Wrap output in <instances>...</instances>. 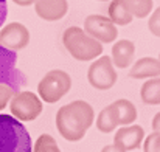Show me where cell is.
Wrapping results in <instances>:
<instances>
[{
	"label": "cell",
	"mask_w": 160,
	"mask_h": 152,
	"mask_svg": "<svg viewBox=\"0 0 160 152\" xmlns=\"http://www.w3.org/2000/svg\"><path fill=\"white\" fill-rule=\"evenodd\" d=\"M93 107L86 101H73L62 105L56 113V127L67 141H79L93 124Z\"/></svg>",
	"instance_id": "1"
},
{
	"label": "cell",
	"mask_w": 160,
	"mask_h": 152,
	"mask_svg": "<svg viewBox=\"0 0 160 152\" xmlns=\"http://www.w3.org/2000/svg\"><path fill=\"white\" fill-rule=\"evenodd\" d=\"M0 152H33L27 127L12 115L0 113Z\"/></svg>",
	"instance_id": "2"
},
{
	"label": "cell",
	"mask_w": 160,
	"mask_h": 152,
	"mask_svg": "<svg viewBox=\"0 0 160 152\" xmlns=\"http://www.w3.org/2000/svg\"><path fill=\"white\" fill-rule=\"evenodd\" d=\"M62 42L67 51L76 59V61H93L101 56L103 44L97 39L90 37L82 28L79 27H70L62 34Z\"/></svg>",
	"instance_id": "3"
},
{
	"label": "cell",
	"mask_w": 160,
	"mask_h": 152,
	"mask_svg": "<svg viewBox=\"0 0 160 152\" xmlns=\"http://www.w3.org/2000/svg\"><path fill=\"white\" fill-rule=\"evenodd\" d=\"M72 89V78L64 70H50L39 82L38 92L41 100L48 104L58 102Z\"/></svg>",
	"instance_id": "4"
},
{
	"label": "cell",
	"mask_w": 160,
	"mask_h": 152,
	"mask_svg": "<svg viewBox=\"0 0 160 152\" xmlns=\"http://www.w3.org/2000/svg\"><path fill=\"white\" fill-rule=\"evenodd\" d=\"M16 65L17 53L0 44V84L11 87L17 93L27 86V76Z\"/></svg>",
	"instance_id": "5"
},
{
	"label": "cell",
	"mask_w": 160,
	"mask_h": 152,
	"mask_svg": "<svg viewBox=\"0 0 160 152\" xmlns=\"http://www.w3.org/2000/svg\"><path fill=\"white\" fill-rule=\"evenodd\" d=\"M9 110L19 121H33L42 112V101L33 92H17L9 100Z\"/></svg>",
	"instance_id": "6"
},
{
	"label": "cell",
	"mask_w": 160,
	"mask_h": 152,
	"mask_svg": "<svg viewBox=\"0 0 160 152\" xmlns=\"http://www.w3.org/2000/svg\"><path fill=\"white\" fill-rule=\"evenodd\" d=\"M89 84L97 90H109L117 82V71L109 56H100L93 59L92 65L87 70Z\"/></svg>",
	"instance_id": "7"
},
{
	"label": "cell",
	"mask_w": 160,
	"mask_h": 152,
	"mask_svg": "<svg viewBox=\"0 0 160 152\" xmlns=\"http://www.w3.org/2000/svg\"><path fill=\"white\" fill-rule=\"evenodd\" d=\"M84 31L90 37L97 39L101 44H110V42L117 41V37H118L117 25L109 17L100 16V14H90L86 17Z\"/></svg>",
	"instance_id": "8"
},
{
	"label": "cell",
	"mask_w": 160,
	"mask_h": 152,
	"mask_svg": "<svg viewBox=\"0 0 160 152\" xmlns=\"http://www.w3.org/2000/svg\"><path fill=\"white\" fill-rule=\"evenodd\" d=\"M0 44L9 50H22L30 44V31L19 22H11L0 30Z\"/></svg>",
	"instance_id": "9"
},
{
	"label": "cell",
	"mask_w": 160,
	"mask_h": 152,
	"mask_svg": "<svg viewBox=\"0 0 160 152\" xmlns=\"http://www.w3.org/2000/svg\"><path fill=\"white\" fill-rule=\"evenodd\" d=\"M145 138V130L142 126L132 124V126H124L120 127L113 137V145L120 146L124 151H132L142 146V141Z\"/></svg>",
	"instance_id": "10"
},
{
	"label": "cell",
	"mask_w": 160,
	"mask_h": 152,
	"mask_svg": "<svg viewBox=\"0 0 160 152\" xmlns=\"http://www.w3.org/2000/svg\"><path fill=\"white\" fill-rule=\"evenodd\" d=\"M36 14L48 22L62 19L68 11L67 0H36L34 2Z\"/></svg>",
	"instance_id": "11"
},
{
	"label": "cell",
	"mask_w": 160,
	"mask_h": 152,
	"mask_svg": "<svg viewBox=\"0 0 160 152\" xmlns=\"http://www.w3.org/2000/svg\"><path fill=\"white\" fill-rule=\"evenodd\" d=\"M135 54V45L129 39H120L112 47V64L118 68H126L132 64Z\"/></svg>",
	"instance_id": "12"
},
{
	"label": "cell",
	"mask_w": 160,
	"mask_h": 152,
	"mask_svg": "<svg viewBox=\"0 0 160 152\" xmlns=\"http://www.w3.org/2000/svg\"><path fill=\"white\" fill-rule=\"evenodd\" d=\"M129 76L134 78V79H145V78L160 76V61L157 57H152V56H146V57L138 59L132 65Z\"/></svg>",
	"instance_id": "13"
},
{
	"label": "cell",
	"mask_w": 160,
	"mask_h": 152,
	"mask_svg": "<svg viewBox=\"0 0 160 152\" xmlns=\"http://www.w3.org/2000/svg\"><path fill=\"white\" fill-rule=\"evenodd\" d=\"M110 109L118 126H129L137 120V109L129 100H117L110 104Z\"/></svg>",
	"instance_id": "14"
},
{
	"label": "cell",
	"mask_w": 160,
	"mask_h": 152,
	"mask_svg": "<svg viewBox=\"0 0 160 152\" xmlns=\"http://www.w3.org/2000/svg\"><path fill=\"white\" fill-rule=\"evenodd\" d=\"M109 19L120 27L129 25L132 22V14L128 11L126 5L123 0H112V3L109 5Z\"/></svg>",
	"instance_id": "15"
},
{
	"label": "cell",
	"mask_w": 160,
	"mask_h": 152,
	"mask_svg": "<svg viewBox=\"0 0 160 152\" xmlns=\"http://www.w3.org/2000/svg\"><path fill=\"white\" fill-rule=\"evenodd\" d=\"M140 96L142 101L148 105H156L160 104V78H149L148 81H145V84L142 86L140 90Z\"/></svg>",
	"instance_id": "16"
},
{
	"label": "cell",
	"mask_w": 160,
	"mask_h": 152,
	"mask_svg": "<svg viewBox=\"0 0 160 152\" xmlns=\"http://www.w3.org/2000/svg\"><path fill=\"white\" fill-rule=\"evenodd\" d=\"M132 17L143 19L152 11V0H123Z\"/></svg>",
	"instance_id": "17"
},
{
	"label": "cell",
	"mask_w": 160,
	"mask_h": 152,
	"mask_svg": "<svg viewBox=\"0 0 160 152\" xmlns=\"http://www.w3.org/2000/svg\"><path fill=\"white\" fill-rule=\"evenodd\" d=\"M117 126H118V124H117V121H115V116H113V113H112V109H110V105H107V107H104V109L100 112V115H98V118H97V127H98L100 132L109 134V132H112Z\"/></svg>",
	"instance_id": "18"
},
{
	"label": "cell",
	"mask_w": 160,
	"mask_h": 152,
	"mask_svg": "<svg viewBox=\"0 0 160 152\" xmlns=\"http://www.w3.org/2000/svg\"><path fill=\"white\" fill-rule=\"evenodd\" d=\"M33 152H61L56 140L48 134H42L36 143H34V149Z\"/></svg>",
	"instance_id": "19"
},
{
	"label": "cell",
	"mask_w": 160,
	"mask_h": 152,
	"mask_svg": "<svg viewBox=\"0 0 160 152\" xmlns=\"http://www.w3.org/2000/svg\"><path fill=\"white\" fill-rule=\"evenodd\" d=\"M143 152H160V132H152L146 137Z\"/></svg>",
	"instance_id": "20"
},
{
	"label": "cell",
	"mask_w": 160,
	"mask_h": 152,
	"mask_svg": "<svg viewBox=\"0 0 160 152\" xmlns=\"http://www.w3.org/2000/svg\"><path fill=\"white\" fill-rule=\"evenodd\" d=\"M148 28H149V31L154 34V36H157L160 37V6L149 16V20H148Z\"/></svg>",
	"instance_id": "21"
},
{
	"label": "cell",
	"mask_w": 160,
	"mask_h": 152,
	"mask_svg": "<svg viewBox=\"0 0 160 152\" xmlns=\"http://www.w3.org/2000/svg\"><path fill=\"white\" fill-rule=\"evenodd\" d=\"M14 93H16V92H14L11 87L0 84V110H3V109L8 105V102H9V100L12 98Z\"/></svg>",
	"instance_id": "22"
},
{
	"label": "cell",
	"mask_w": 160,
	"mask_h": 152,
	"mask_svg": "<svg viewBox=\"0 0 160 152\" xmlns=\"http://www.w3.org/2000/svg\"><path fill=\"white\" fill-rule=\"evenodd\" d=\"M6 16H8V3L6 0H0V28L6 22Z\"/></svg>",
	"instance_id": "23"
},
{
	"label": "cell",
	"mask_w": 160,
	"mask_h": 152,
	"mask_svg": "<svg viewBox=\"0 0 160 152\" xmlns=\"http://www.w3.org/2000/svg\"><path fill=\"white\" fill-rule=\"evenodd\" d=\"M101 152H126V151L121 149V148L117 146V145H109V146H104Z\"/></svg>",
	"instance_id": "24"
},
{
	"label": "cell",
	"mask_w": 160,
	"mask_h": 152,
	"mask_svg": "<svg viewBox=\"0 0 160 152\" xmlns=\"http://www.w3.org/2000/svg\"><path fill=\"white\" fill-rule=\"evenodd\" d=\"M152 129L156 132H160V112L156 113V116L152 118Z\"/></svg>",
	"instance_id": "25"
},
{
	"label": "cell",
	"mask_w": 160,
	"mask_h": 152,
	"mask_svg": "<svg viewBox=\"0 0 160 152\" xmlns=\"http://www.w3.org/2000/svg\"><path fill=\"white\" fill-rule=\"evenodd\" d=\"M16 5H19V6H30V5H33L36 0H12Z\"/></svg>",
	"instance_id": "26"
},
{
	"label": "cell",
	"mask_w": 160,
	"mask_h": 152,
	"mask_svg": "<svg viewBox=\"0 0 160 152\" xmlns=\"http://www.w3.org/2000/svg\"><path fill=\"white\" fill-rule=\"evenodd\" d=\"M100 2H107V0H100Z\"/></svg>",
	"instance_id": "27"
},
{
	"label": "cell",
	"mask_w": 160,
	"mask_h": 152,
	"mask_svg": "<svg viewBox=\"0 0 160 152\" xmlns=\"http://www.w3.org/2000/svg\"><path fill=\"white\" fill-rule=\"evenodd\" d=\"M157 59H159V61H160V54H159V57H157Z\"/></svg>",
	"instance_id": "28"
}]
</instances>
